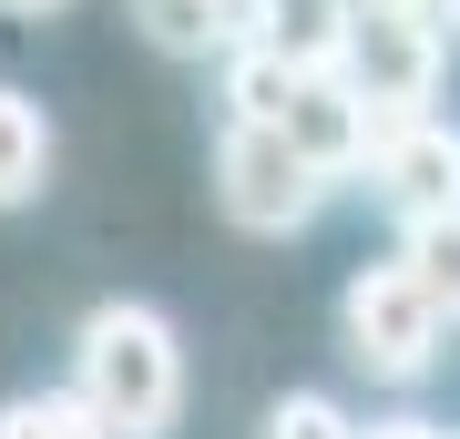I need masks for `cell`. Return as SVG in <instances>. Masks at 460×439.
I'll return each instance as SVG.
<instances>
[{"instance_id":"cell-1","label":"cell","mask_w":460,"mask_h":439,"mask_svg":"<svg viewBox=\"0 0 460 439\" xmlns=\"http://www.w3.org/2000/svg\"><path fill=\"white\" fill-rule=\"evenodd\" d=\"M72 399H83L113 439H164L174 408H184L174 317H164V307H133V296L93 307L83 338H72Z\"/></svg>"},{"instance_id":"cell-2","label":"cell","mask_w":460,"mask_h":439,"mask_svg":"<svg viewBox=\"0 0 460 439\" xmlns=\"http://www.w3.org/2000/svg\"><path fill=\"white\" fill-rule=\"evenodd\" d=\"M215 195H226V215H235L246 235H296L317 205L338 195V184H328L307 154L287 144V123L235 113L226 133H215Z\"/></svg>"},{"instance_id":"cell-3","label":"cell","mask_w":460,"mask_h":439,"mask_svg":"<svg viewBox=\"0 0 460 439\" xmlns=\"http://www.w3.org/2000/svg\"><path fill=\"white\" fill-rule=\"evenodd\" d=\"M338 72L368 102V144H378L389 123L429 113V92H440V11H348Z\"/></svg>"},{"instance_id":"cell-4","label":"cell","mask_w":460,"mask_h":439,"mask_svg":"<svg viewBox=\"0 0 460 439\" xmlns=\"http://www.w3.org/2000/svg\"><path fill=\"white\" fill-rule=\"evenodd\" d=\"M338 338H348V358H358L368 378H389V389H410V378H429L440 368V307L420 296V277L410 266H358L348 277V296H338Z\"/></svg>"},{"instance_id":"cell-5","label":"cell","mask_w":460,"mask_h":439,"mask_svg":"<svg viewBox=\"0 0 460 439\" xmlns=\"http://www.w3.org/2000/svg\"><path fill=\"white\" fill-rule=\"evenodd\" d=\"M358 174L389 195V215L410 225V215H440V205H460V123L450 113H410V123H389L368 144V163Z\"/></svg>"},{"instance_id":"cell-6","label":"cell","mask_w":460,"mask_h":439,"mask_svg":"<svg viewBox=\"0 0 460 439\" xmlns=\"http://www.w3.org/2000/svg\"><path fill=\"white\" fill-rule=\"evenodd\" d=\"M277 123H287V144L307 154L328 184H348V174L368 163V102L348 92V72H338V62L296 72V82H287V113H277Z\"/></svg>"},{"instance_id":"cell-7","label":"cell","mask_w":460,"mask_h":439,"mask_svg":"<svg viewBox=\"0 0 460 439\" xmlns=\"http://www.w3.org/2000/svg\"><path fill=\"white\" fill-rule=\"evenodd\" d=\"M133 21H144L154 51H174V62H226L235 41H246V0H123Z\"/></svg>"},{"instance_id":"cell-8","label":"cell","mask_w":460,"mask_h":439,"mask_svg":"<svg viewBox=\"0 0 460 439\" xmlns=\"http://www.w3.org/2000/svg\"><path fill=\"white\" fill-rule=\"evenodd\" d=\"M246 41H266L296 72H317L348 41V0H246Z\"/></svg>"},{"instance_id":"cell-9","label":"cell","mask_w":460,"mask_h":439,"mask_svg":"<svg viewBox=\"0 0 460 439\" xmlns=\"http://www.w3.org/2000/svg\"><path fill=\"white\" fill-rule=\"evenodd\" d=\"M41 174H51V123H41L31 92H11V82H0V215L31 205Z\"/></svg>"},{"instance_id":"cell-10","label":"cell","mask_w":460,"mask_h":439,"mask_svg":"<svg viewBox=\"0 0 460 439\" xmlns=\"http://www.w3.org/2000/svg\"><path fill=\"white\" fill-rule=\"evenodd\" d=\"M399 266L420 277V296L440 307V327H460V205L410 215V245H399Z\"/></svg>"},{"instance_id":"cell-11","label":"cell","mask_w":460,"mask_h":439,"mask_svg":"<svg viewBox=\"0 0 460 439\" xmlns=\"http://www.w3.org/2000/svg\"><path fill=\"white\" fill-rule=\"evenodd\" d=\"M0 439H113V429H102L72 389H31V399L0 408Z\"/></svg>"},{"instance_id":"cell-12","label":"cell","mask_w":460,"mask_h":439,"mask_svg":"<svg viewBox=\"0 0 460 439\" xmlns=\"http://www.w3.org/2000/svg\"><path fill=\"white\" fill-rule=\"evenodd\" d=\"M266 439H358V419H348L328 389H287L266 408Z\"/></svg>"},{"instance_id":"cell-13","label":"cell","mask_w":460,"mask_h":439,"mask_svg":"<svg viewBox=\"0 0 460 439\" xmlns=\"http://www.w3.org/2000/svg\"><path fill=\"white\" fill-rule=\"evenodd\" d=\"M358 439H450V429H440V419H368Z\"/></svg>"},{"instance_id":"cell-14","label":"cell","mask_w":460,"mask_h":439,"mask_svg":"<svg viewBox=\"0 0 460 439\" xmlns=\"http://www.w3.org/2000/svg\"><path fill=\"white\" fill-rule=\"evenodd\" d=\"M0 11H11V21H51L62 0H0Z\"/></svg>"},{"instance_id":"cell-15","label":"cell","mask_w":460,"mask_h":439,"mask_svg":"<svg viewBox=\"0 0 460 439\" xmlns=\"http://www.w3.org/2000/svg\"><path fill=\"white\" fill-rule=\"evenodd\" d=\"M440 31H460V0H440Z\"/></svg>"}]
</instances>
